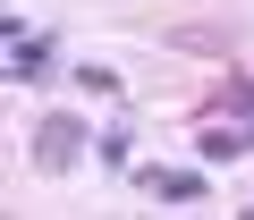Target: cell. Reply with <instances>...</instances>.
Instances as JSON below:
<instances>
[{"mask_svg":"<svg viewBox=\"0 0 254 220\" xmlns=\"http://www.w3.org/2000/svg\"><path fill=\"white\" fill-rule=\"evenodd\" d=\"M195 153H203L212 169H229V161L254 153V85H229V93H220V110L195 127Z\"/></svg>","mask_w":254,"mask_h":220,"instance_id":"cell-1","label":"cell"},{"mask_svg":"<svg viewBox=\"0 0 254 220\" xmlns=\"http://www.w3.org/2000/svg\"><path fill=\"white\" fill-rule=\"evenodd\" d=\"M85 144H93V136H85V119L51 110V119L34 127V169H43V178H60V169H76V161H85Z\"/></svg>","mask_w":254,"mask_h":220,"instance_id":"cell-2","label":"cell"},{"mask_svg":"<svg viewBox=\"0 0 254 220\" xmlns=\"http://www.w3.org/2000/svg\"><path fill=\"white\" fill-rule=\"evenodd\" d=\"M136 186L153 195V203H203V169H136Z\"/></svg>","mask_w":254,"mask_h":220,"instance_id":"cell-3","label":"cell"},{"mask_svg":"<svg viewBox=\"0 0 254 220\" xmlns=\"http://www.w3.org/2000/svg\"><path fill=\"white\" fill-rule=\"evenodd\" d=\"M43 68H51V34H17L9 43V85H34Z\"/></svg>","mask_w":254,"mask_h":220,"instance_id":"cell-4","label":"cell"},{"mask_svg":"<svg viewBox=\"0 0 254 220\" xmlns=\"http://www.w3.org/2000/svg\"><path fill=\"white\" fill-rule=\"evenodd\" d=\"M93 153H102V169H127V127H110V136H102Z\"/></svg>","mask_w":254,"mask_h":220,"instance_id":"cell-5","label":"cell"},{"mask_svg":"<svg viewBox=\"0 0 254 220\" xmlns=\"http://www.w3.org/2000/svg\"><path fill=\"white\" fill-rule=\"evenodd\" d=\"M237 220H254V203H246V212H237Z\"/></svg>","mask_w":254,"mask_h":220,"instance_id":"cell-6","label":"cell"}]
</instances>
